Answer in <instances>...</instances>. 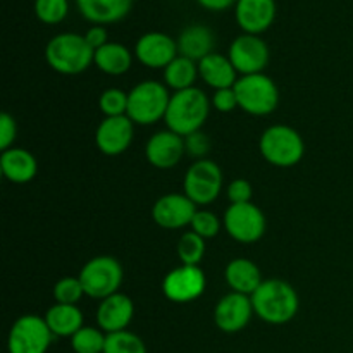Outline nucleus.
Here are the masks:
<instances>
[{
  "label": "nucleus",
  "instance_id": "nucleus-4",
  "mask_svg": "<svg viewBox=\"0 0 353 353\" xmlns=\"http://www.w3.org/2000/svg\"><path fill=\"white\" fill-rule=\"evenodd\" d=\"M171 95L168 86L159 81H141L128 93L126 116L140 126H150L164 119Z\"/></svg>",
  "mask_w": 353,
  "mask_h": 353
},
{
  "label": "nucleus",
  "instance_id": "nucleus-35",
  "mask_svg": "<svg viewBox=\"0 0 353 353\" xmlns=\"http://www.w3.org/2000/svg\"><path fill=\"white\" fill-rule=\"evenodd\" d=\"M185 147L186 154L192 155V157H196L199 161L205 159L207 152L210 150V141L202 131H196V133L190 134V137L185 138Z\"/></svg>",
  "mask_w": 353,
  "mask_h": 353
},
{
  "label": "nucleus",
  "instance_id": "nucleus-22",
  "mask_svg": "<svg viewBox=\"0 0 353 353\" xmlns=\"http://www.w3.org/2000/svg\"><path fill=\"white\" fill-rule=\"evenodd\" d=\"M178 52L183 57H188L192 61L200 62L214 50V33L210 28L203 24H190L179 33Z\"/></svg>",
  "mask_w": 353,
  "mask_h": 353
},
{
  "label": "nucleus",
  "instance_id": "nucleus-38",
  "mask_svg": "<svg viewBox=\"0 0 353 353\" xmlns=\"http://www.w3.org/2000/svg\"><path fill=\"white\" fill-rule=\"evenodd\" d=\"M212 105L214 109L219 110V112H231L233 109L238 107V100H236V93H234V88H223V90H216L212 97Z\"/></svg>",
  "mask_w": 353,
  "mask_h": 353
},
{
  "label": "nucleus",
  "instance_id": "nucleus-31",
  "mask_svg": "<svg viewBox=\"0 0 353 353\" xmlns=\"http://www.w3.org/2000/svg\"><path fill=\"white\" fill-rule=\"evenodd\" d=\"M68 12V0H34V14L45 24L62 23Z\"/></svg>",
  "mask_w": 353,
  "mask_h": 353
},
{
  "label": "nucleus",
  "instance_id": "nucleus-12",
  "mask_svg": "<svg viewBox=\"0 0 353 353\" xmlns=\"http://www.w3.org/2000/svg\"><path fill=\"white\" fill-rule=\"evenodd\" d=\"M205 285V274L199 265L183 264L165 274L162 281V292L171 302L188 303L202 296Z\"/></svg>",
  "mask_w": 353,
  "mask_h": 353
},
{
  "label": "nucleus",
  "instance_id": "nucleus-17",
  "mask_svg": "<svg viewBox=\"0 0 353 353\" xmlns=\"http://www.w3.org/2000/svg\"><path fill=\"white\" fill-rule=\"evenodd\" d=\"M185 154V138L171 130L155 133L145 147V157L148 164L157 169H172L179 164Z\"/></svg>",
  "mask_w": 353,
  "mask_h": 353
},
{
  "label": "nucleus",
  "instance_id": "nucleus-15",
  "mask_svg": "<svg viewBox=\"0 0 353 353\" xmlns=\"http://www.w3.org/2000/svg\"><path fill=\"white\" fill-rule=\"evenodd\" d=\"M134 134V123L128 116L105 117L95 133L97 147L109 157L124 154L130 148Z\"/></svg>",
  "mask_w": 353,
  "mask_h": 353
},
{
  "label": "nucleus",
  "instance_id": "nucleus-11",
  "mask_svg": "<svg viewBox=\"0 0 353 353\" xmlns=\"http://www.w3.org/2000/svg\"><path fill=\"white\" fill-rule=\"evenodd\" d=\"M228 57L240 74H261L269 64V47L259 34L245 33L234 38Z\"/></svg>",
  "mask_w": 353,
  "mask_h": 353
},
{
  "label": "nucleus",
  "instance_id": "nucleus-33",
  "mask_svg": "<svg viewBox=\"0 0 353 353\" xmlns=\"http://www.w3.org/2000/svg\"><path fill=\"white\" fill-rule=\"evenodd\" d=\"M83 295H85V288L79 278H62L54 286V299L57 303L76 305Z\"/></svg>",
  "mask_w": 353,
  "mask_h": 353
},
{
  "label": "nucleus",
  "instance_id": "nucleus-20",
  "mask_svg": "<svg viewBox=\"0 0 353 353\" xmlns=\"http://www.w3.org/2000/svg\"><path fill=\"white\" fill-rule=\"evenodd\" d=\"M76 6L86 21L103 26L124 19L133 7V0H76Z\"/></svg>",
  "mask_w": 353,
  "mask_h": 353
},
{
  "label": "nucleus",
  "instance_id": "nucleus-39",
  "mask_svg": "<svg viewBox=\"0 0 353 353\" xmlns=\"http://www.w3.org/2000/svg\"><path fill=\"white\" fill-rule=\"evenodd\" d=\"M85 38L93 50H99V48H102L103 45L109 43V33H107L105 28L99 26V24L90 28V30L85 33Z\"/></svg>",
  "mask_w": 353,
  "mask_h": 353
},
{
  "label": "nucleus",
  "instance_id": "nucleus-18",
  "mask_svg": "<svg viewBox=\"0 0 353 353\" xmlns=\"http://www.w3.org/2000/svg\"><path fill=\"white\" fill-rule=\"evenodd\" d=\"M236 23L247 34H261L276 19V0H238L234 6Z\"/></svg>",
  "mask_w": 353,
  "mask_h": 353
},
{
  "label": "nucleus",
  "instance_id": "nucleus-2",
  "mask_svg": "<svg viewBox=\"0 0 353 353\" xmlns=\"http://www.w3.org/2000/svg\"><path fill=\"white\" fill-rule=\"evenodd\" d=\"M209 114V99L202 90L193 86V88L176 92L174 95H171L164 119L169 130L174 131L179 137L186 138L202 130Z\"/></svg>",
  "mask_w": 353,
  "mask_h": 353
},
{
  "label": "nucleus",
  "instance_id": "nucleus-37",
  "mask_svg": "<svg viewBox=\"0 0 353 353\" xmlns=\"http://www.w3.org/2000/svg\"><path fill=\"white\" fill-rule=\"evenodd\" d=\"M228 199L231 203L252 202V185L247 179H234L228 186Z\"/></svg>",
  "mask_w": 353,
  "mask_h": 353
},
{
  "label": "nucleus",
  "instance_id": "nucleus-27",
  "mask_svg": "<svg viewBox=\"0 0 353 353\" xmlns=\"http://www.w3.org/2000/svg\"><path fill=\"white\" fill-rule=\"evenodd\" d=\"M199 64L188 57L178 55L168 68L164 69V81L165 86L183 92L195 86L196 78H199Z\"/></svg>",
  "mask_w": 353,
  "mask_h": 353
},
{
  "label": "nucleus",
  "instance_id": "nucleus-29",
  "mask_svg": "<svg viewBox=\"0 0 353 353\" xmlns=\"http://www.w3.org/2000/svg\"><path fill=\"white\" fill-rule=\"evenodd\" d=\"M205 255V240L196 233H185L178 241V257L186 265H199Z\"/></svg>",
  "mask_w": 353,
  "mask_h": 353
},
{
  "label": "nucleus",
  "instance_id": "nucleus-23",
  "mask_svg": "<svg viewBox=\"0 0 353 353\" xmlns=\"http://www.w3.org/2000/svg\"><path fill=\"white\" fill-rule=\"evenodd\" d=\"M226 283L233 292L241 293V295L252 296L255 290L262 285V272L255 262L248 259H234L226 265Z\"/></svg>",
  "mask_w": 353,
  "mask_h": 353
},
{
  "label": "nucleus",
  "instance_id": "nucleus-13",
  "mask_svg": "<svg viewBox=\"0 0 353 353\" xmlns=\"http://www.w3.org/2000/svg\"><path fill=\"white\" fill-rule=\"evenodd\" d=\"M254 316L250 296L231 292L217 302L214 309V323L224 333H238L245 330Z\"/></svg>",
  "mask_w": 353,
  "mask_h": 353
},
{
  "label": "nucleus",
  "instance_id": "nucleus-9",
  "mask_svg": "<svg viewBox=\"0 0 353 353\" xmlns=\"http://www.w3.org/2000/svg\"><path fill=\"white\" fill-rule=\"evenodd\" d=\"M50 327L40 316L28 314L19 317L10 327L7 348L9 353H45L52 343Z\"/></svg>",
  "mask_w": 353,
  "mask_h": 353
},
{
  "label": "nucleus",
  "instance_id": "nucleus-19",
  "mask_svg": "<svg viewBox=\"0 0 353 353\" xmlns=\"http://www.w3.org/2000/svg\"><path fill=\"white\" fill-rule=\"evenodd\" d=\"M133 300L117 292L100 300V305L97 309V323H99L100 330L105 331L107 334L119 333V331H126L133 319Z\"/></svg>",
  "mask_w": 353,
  "mask_h": 353
},
{
  "label": "nucleus",
  "instance_id": "nucleus-1",
  "mask_svg": "<svg viewBox=\"0 0 353 353\" xmlns=\"http://www.w3.org/2000/svg\"><path fill=\"white\" fill-rule=\"evenodd\" d=\"M254 314L268 324H286L299 312V295L283 279H265L250 296Z\"/></svg>",
  "mask_w": 353,
  "mask_h": 353
},
{
  "label": "nucleus",
  "instance_id": "nucleus-8",
  "mask_svg": "<svg viewBox=\"0 0 353 353\" xmlns=\"http://www.w3.org/2000/svg\"><path fill=\"white\" fill-rule=\"evenodd\" d=\"M185 195L195 205H209L219 196L223 188V171L209 159L193 162L185 174Z\"/></svg>",
  "mask_w": 353,
  "mask_h": 353
},
{
  "label": "nucleus",
  "instance_id": "nucleus-16",
  "mask_svg": "<svg viewBox=\"0 0 353 353\" xmlns=\"http://www.w3.org/2000/svg\"><path fill=\"white\" fill-rule=\"evenodd\" d=\"M196 205L186 195L168 193L161 196L152 207V217L164 230H179L192 224L196 214Z\"/></svg>",
  "mask_w": 353,
  "mask_h": 353
},
{
  "label": "nucleus",
  "instance_id": "nucleus-24",
  "mask_svg": "<svg viewBox=\"0 0 353 353\" xmlns=\"http://www.w3.org/2000/svg\"><path fill=\"white\" fill-rule=\"evenodd\" d=\"M199 74L214 90L233 88L238 81L236 69L231 64L230 57L214 52L199 62Z\"/></svg>",
  "mask_w": 353,
  "mask_h": 353
},
{
  "label": "nucleus",
  "instance_id": "nucleus-34",
  "mask_svg": "<svg viewBox=\"0 0 353 353\" xmlns=\"http://www.w3.org/2000/svg\"><path fill=\"white\" fill-rule=\"evenodd\" d=\"M190 226H192L193 233L202 236L203 240H210V238L217 236L221 230L219 217L214 212H210V210H196Z\"/></svg>",
  "mask_w": 353,
  "mask_h": 353
},
{
  "label": "nucleus",
  "instance_id": "nucleus-32",
  "mask_svg": "<svg viewBox=\"0 0 353 353\" xmlns=\"http://www.w3.org/2000/svg\"><path fill=\"white\" fill-rule=\"evenodd\" d=\"M99 107L105 117H119L128 114V93L119 88H107L99 99Z\"/></svg>",
  "mask_w": 353,
  "mask_h": 353
},
{
  "label": "nucleus",
  "instance_id": "nucleus-10",
  "mask_svg": "<svg viewBox=\"0 0 353 353\" xmlns=\"http://www.w3.org/2000/svg\"><path fill=\"white\" fill-rule=\"evenodd\" d=\"M224 228L233 240L255 243L265 233V216L252 202L231 203L224 214Z\"/></svg>",
  "mask_w": 353,
  "mask_h": 353
},
{
  "label": "nucleus",
  "instance_id": "nucleus-30",
  "mask_svg": "<svg viewBox=\"0 0 353 353\" xmlns=\"http://www.w3.org/2000/svg\"><path fill=\"white\" fill-rule=\"evenodd\" d=\"M103 353H147V348L140 336L130 331H119L107 334Z\"/></svg>",
  "mask_w": 353,
  "mask_h": 353
},
{
  "label": "nucleus",
  "instance_id": "nucleus-7",
  "mask_svg": "<svg viewBox=\"0 0 353 353\" xmlns=\"http://www.w3.org/2000/svg\"><path fill=\"white\" fill-rule=\"evenodd\" d=\"M78 278L81 279L85 295L103 300L119 292L124 272L116 259L109 257V255H100V257L90 259L83 265Z\"/></svg>",
  "mask_w": 353,
  "mask_h": 353
},
{
  "label": "nucleus",
  "instance_id": "nucleus-26",
  "mask_svg": "<svg viewBox=\"0 0 353 353\" xmlns=\"http://www.w3.org/2000/svg\"><path fill=\"white\" fill-rule=\"evenodd\" d=\"M97 68L109 76H121L130 71L133 64L131 52L124 45L109 41L102 48L95 50V59H93Z\"/></svg>",
  "mask_w": 353,
  "mask_h": 353
},
{
  "label": "nucleus",
  "instance_id": "nucleus-5",
  "mask_svg": "<svg viewBox=\"0 0 353 353\" xmlns=\"http://www.w3.org/2000/svg\"><path fill=\"white\" fill-rule=\"evenodd\" d=\"M261 154L276 168H292L302 161L305 143L296 130L285 124H276L262 133Z\"/></svg>",
  "mask_w": 353,
  "mask_h": 353
},
{
  "label": "nucleus",
  "instance_id": "nucleus-21",
  "mask_svg": "<svg viewBox=\"0 0 353 353\" xmlns=\"http://www.w3.org/2000/svg\"><path fill=\"white\" fill-rule=\"evenodd\" d=\"M0 171L7 181L24 185L37 176V159L24 148H9L0 155Z\"/></svg>",
  "mask_w": 353,
  "mask_h": 353
},
{
  "label": "nucleus",
  "instance_id": "nucleus-40",
  "mask_svg": "<svg viewBox=\"0 0 353 353\" xmlns=\"http://www.w3.org/2000/svg\"><path fill=\"white\" fill-rule=\"evenodd\" d=\"M196 2L209 10H226L231 6H236L238 0H196Z\"/></svg>",
  "mask_w": 353,
  "mask_h": 353
},
{
  "label": "nucleus",
  "instance_id": "nucleus-36",
  "mask_svg": "<svg viewBox=\"0 0 353 353\" xmlns=\"http://www.w3.org/2000/svg\"><path fill=\"white\" fill-rule=\"evenodd\" d=\"M17 137V126H16V121L10 114L3 112L0 116V148L2 152L9 150L12 148L14 141H16Z\"/></svg>",
  "mask_w": 353,
  "mask_h": 353
},
{
  "label": "nucleus",
  "instance_id": "nucleus-3",
  "mask_svg": "<svg viewBox=\"0 0 353 353\" xmlns=\"http://www.w3.org/2000/svg\"><path fill=\"white\" fill-rule=\"evenodd\" d=\"M45 59L55 72L74 76L86 71L95 59V50L78 33H61L45 48Z\"/></svg>",
  "mask_w": 353,
  "mask_h": 353
},
{
  "label": "nucleus",
  "instance_id": "nucleus-25",
  "mask_svg": "<svg viewBox=\"0 0 353 353\" xmlns=\"http://www.w3.org/2000/svg\"><path fill=\"white\" fill-rule=\"evenodd\" d=\"M47 321L54 336H74L83 327V312L78 305H64V303H55L47 310L43 317Z\"/></svg>",
  "mask_w": 353,
  "mask_h": 353
},
{
  "label": "nucleus",
  "instance_id": "nucleus-14",
  "mask_svg": "<svg viewBox=\"0 0 353 353\" xmlns=\"http://www.w3.org/2000/svg\"><path fill=\"white\" fill-rule=\"evenodd\" d=\"M134 55L147 68L165 69L179 55L178 43L169 34L161 33V31H150L137 41Z\"/></svg>",
  "mask_w": 353,
  "mask_h": 353
},
{
  "label": "nucleus",
  "instance_id": "nucleus-6",
  "mask_svg": "<svg viewBox=\"0 0 353 353\" xmlns=\"http://www.w3.org/2000/svg\"><path fill=\"white\" fill-rule=\"evenodd\" d=\"M238 107L252 116H269L279 103V90L268 74L241 76L234 83Z\"/></svg>",
  "mask_w": 353,
  "mask_h": 353
},
{
  "label": "nucleus",
  "instance_id": "nucleus-28",
  "mask_svg": "<svg viewBox=\"0 0 353 353\" xmlns=\"http://www.w3.org/2000/svg\"><path fill=\"white\" fill-rule=\"evenodd\" d=\"M107 336L100 330L92 326H83L71 338L72 350L76 353H103Z\"/></svg>",
  "mask_w": 353,
  "mask_h": 353
}]
</instances>
